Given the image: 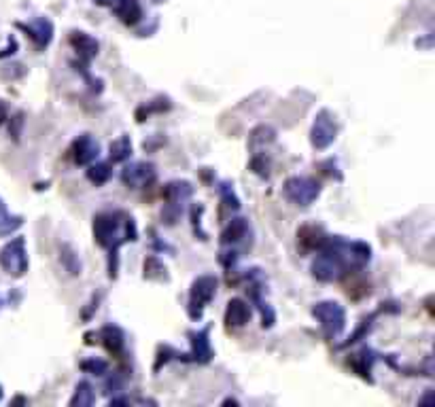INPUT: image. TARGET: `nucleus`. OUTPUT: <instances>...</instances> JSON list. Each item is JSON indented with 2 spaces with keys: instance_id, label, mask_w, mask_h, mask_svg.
<instances>
[{
  "instance_id": "obj_1",
  "label": "nucleus",
  "mask_w": 435,
  "mask_h": 407,
  "mask_svg": "<svg viewBox=\"0 0 435 407\" xmlns=\"http://www.w3.org/2000/svg\"><path fill=\"white\" fill-rule=\"evenodd\" d=\"M136 235L138 231H136L134 219L121 210L100 212L94 216V237L111 255H117L121 244L136 240Z\"/></svg>"
},
{
  "instance_id": "obj_2",
  "label": "nucleus",
  "mask_w": 435,
  "mask_h": 407,
  "mask_svg": "<svg viewBox=\"0 0 435 407\" xmlns=\"http://www.w3.org/2000/svg\"><path fill=\"white\" fill-rule=\"evenodd\" d=\"M312 316L319 320L323 333L329 340H338L346 327V312L338 301H319L312 308Z\"/></svg>"
},
{
  "instance_id": "obj_3",
  "label": "nucleus",
  "mask_w": 435,
  "mask_h": 407,
  "mask_svg": "<svg viewBox=\"0 0 435 407\" xmlns=\"http://www.w3.org/2000/svg\"><path fill=\"white\" fill-rule=\"evenodd\" d=\"M28 253H26V237L18 235L0 249V268L9 276L22 278L28 272Z\"/></svg>"
},
{
  "instance_id": "obj_4",
  "label": "nucleus",
  "mask_w": 435,
  "mask_h": 407,
  "mask_svg": "<svg viewBox=\"0 0 435 407\" xmlns=\"http://www.w3.org/2000/svg\"><path fill=\"white\" fill-rule=\"evenodd\" d=\"M216 287H219V280L214 276L206 274V276H200L193 280L191 284V291H189V316L193 320H198L204 312V308L212 301V297L216 295Z\"/></svg>"
},
{
  "instance_id": "obj_5",
  "label": "nucleus",
  "mask_w": 435,
  "mask_h": 407,
  "mask_svg": "<svg viewBox=\"0 0 435 407\" xmlns=\"http://www.w3.org/2000/svg\"><path fill=\"white\" fill-rule=\"evenodd\" d=\"M284 198L296 206H310L321 195V185L308 177H291L284 181Z\"/></svg>"
},
{
  "instance_id": "obj_6",
  "label": "nucleus",
  "mask_w": 435,
  "mask_h": 407,
  "mask_svg": "<svg viewBox=\"0 0 435 407\" xmlns=\"http://www.w3.org/2000/svg\"><path fill=\"white\" fill-rule=\"evenodd\" d=\"M338 136V121L329 111H319L315 121H312V130H310V142L317 151H325L327 146L333 144Z\"/></svg>"
},
{
  "instance_id": "obj_7",
  "label": "nucleus",
  "mask_w": 435,
  "mask_h": 407,
  "mask_svg": "<svg viewBox=\"0 0 435 407\" xmlns=\"http://www.w3.org/2000/svg\"><path fill=\"white\" fill-rule=\"evenodd\" d=\"M158 179V170L153 164H147V161H132L127 164L121 172V181L123 185L132 187V189H144L153 185Z\"/></svg>"
},
{
  "instance_id": "obj_8",
  "label": "nucleus",
  "mask_w": 435,
  "mask_h": 407,
  "mask_svg": "<svg viewBox=\"0 0 435 407\" xmlns=\"http://www.w3.org/2000/svg\"><path fill=\"white\" fill-rule=\"evenodd\" d=\"M68 155L77 166H90L92 161H96L100 157V144L92 134H81L72 140Z\"/></svg>"
},
{
  "instance_id": "obj_9",
  "label": "nucleus",
  "mask_w": 435,
  "mask_h": 407,
  "mask_svg": "<svg viewBox=\"0 0 435 407\" xmlns=\"http://www.w3.org/2000/svg\"><path fill=\"white\" fill-rule=\"evenodd\" d=\"M18 28H22L26 32V36L39 49H45L53 41V24L47 18H36V20H32L28 24H18Z\"/></svg>"
},
{
  "instance_id": "obj_10",
  "label": "nucleus",
  "mask_w": 435,
  "mask_h": 407,
  "mask_svg": "<svg viewBox=\"0 0 435 407\" xmlns=\"http://www.w3.org/2000/svg\"><path fill=\"white\" fill-rule=\"evenodd\" d=\"M70 45L77 51V55L83 60V64H90L98 55V47H100L94 36H90L88 32H79V30L70 32Z\"/></svg>"
},
{
  "instance_id": "obj_11",
  "label": "nucleus",
  "mask_w": 435,
  "mask_h": 407,
  "mask_svg": "<svg viewBox=\"0 0 435 407\" xmlns=\"http://www.w3.org/2000/svg\"><path fill=\"white\" fill-rule=\"evenodd\" d=\"M191 338V354H185L189 357L187 361H193V363H208L212 359V348H210V340H208V329H202V331H193L189 333Z\"/></svg>"
},
{
  "instance_id": "obj_12",
  "label": "nucleus",
  "mask_w": 435,
  "mask_h": 407,
  "mask_svg": "<svg viewBox=\"0 0 435 407\" xmlns=\"http://www.w3.org/2000/svg\"><path fill=\"white\" fill-rule=\"evenodd\" d=\"M111 9L125 26H136L142 20V7L138 0H117Z\"/></svg>"
},
{
  "instance_id": "obj_13",
  "label": "nucleus",
  "mask_w": 435,
  "mask_h": 407,
  "mask_svg": "<svg viewBox=\"0 0 435 407\" xmlns=\"http://www.w3.org/2000/svg\"><path fill=\"white\" fill-rule=\"evenodd\" d=\"M98 338H100V344L111 354H121L125 348V336L119 327H115V324H106V327L98 333Z\"/></svg>"
},
{
  "instance_id": "obj_14",
  "label": "nucleus",
  "mask_w": 435,
  "mask_h": 407,
  "mask_svg": "<svg viewBox=\"0 0 435 407\" xmlns=\"http://www.w3.org/2000/svg\"><path fill=\"white\" fill-rule=\"evenodd\" d=\"M249 320H251L249 303L242 299H232L226 310V322L230 324V327H244Z\"/></svg>"
},
{
  "instance_id": "obj_15",
  "label": "nucleus",
  "mask_w": 435,
  "mask_h": 407,
  "mask_svg": "<svg viewBox=\"0 0 435 407\" xmlns=\"http://www.w3.org/2000/svg\"><path fill=\"white\" fill-rule=\"evenodd\" d=\"M191 191H193V189H191L189 183H185V181H174V183L166 185V189H164V198H166V202H168L170 208H179L185 200L191 198Z\"/></svg>"
},
{
  "instance_id": "obj_16",
  "label": "nucleus",
  "mask_w": 435,
  "mask_h": 407,
  "mask_svg": "<svg viewBox=\"0 0 435 407\" xmlns=\"http://www.w3.org/2000/svg\"><path fill=\"white\" fill-rule=\"evenodd\" d=\"M22 225H24V216L11 214L5 200L0 198V237H7V235L15 233Z\"/></svg>"
},
{
  "instance_id": "obj_17",
  "label": "nucleus",
  "mask_w": 435,
  "mask_h": 407,
  "mask_svg": "<svg viewBox=\"0 0 435 407\" xmlns=\"http://www.w3.org/2000/svg\"><path fill=\"white\" fill-rule=\"evenodd\" d=\"M247 233H249V221H247V219H234V221L226 227V231L221 233V242L226 244V247H232V244L244 240Z\"/></svg>"
},
{
  "instance_id": "obj_18",
  "label": "nucleus",
  "mask_w": 435,
  "mask_h": 407,
  "mask_svg": "<svg viewBox=\"0 0 435 407\" xmlns=\"http://www.w3.org/2000/svg\"><path fill=\"white\" fill-rule=\"evenodd\" d=\"M325 233L323 229L319 227H304L302 231H298V242L302 244L304 249H321L323 247V242H325Z\"/></svg>"
},
{
  "instance_id": "obj_19",
  "label": "nucleus",
  "mask_w": 435,
  "mask_h": 407,
  "mask_svg": "<svg viewBox=\"0 0 435 407\" xmlns=\"http://www.w3.org/2000/svg\"><path fill=\"white\" fill-rule=\"evenodd\" d=\"M130 155H132V140H130V136H121L115 142H111L109 157H111L113 164H123V161L130 159Z\"/></svg>"
},
{
  "instance_id": "obj_20",
  "label": "nucleus",
  "mask_w": 435,
  "mask_h": 407,
  "mask_svg": "<svg viewBox=\"0 0 435 407\" xmlns=\"http://www.w3.org/2000/svg\"><path fill=\"white\" fill-rule=\"evenodd\" d=\"M274 138H276V132H274L270 125H259L257 130H253L249 142H251V149H253L255 153H259L263 146H268L270 142H274Z\"/></svg>"
},
{
  "instance_id": "obj_21",
  "label": "nucleus",
  "mask_w": 435,
  "mask_h": 407,
  "mask_svg": "<svg viewBox=\"0 0 435 407\" xmlns=\"http://www.w3.org/2000/svg\"><path fill=\"white\" fill-rule=\"evenodd\" d=\"M111 177H113V170H111V164H106V161H92L90 164V170H88L90 183L104 185Z\"/></svg>"
},
{
  "instance_id": "obj_22",
  "label": "nucleus",
  "mask_w": 435,
  "mask_h": 407,
  "mask_svg": "<svg viewBox=\"0 0 435 407\" xmlns=\"http://www.w3.org/2000/svg\"><path fill=\"white\" fill-rule=\"evenodd\" d=\"M368 354H370V350H364V352H359V354H354L352 359H350V365H352V369L361 375V378H366V380H372V363H374V359H368Z\"/></svg>"
},
{
  "instance_id": "obj_23",
  "label": "nucleus",
  "mask_w": 435,
  "mask_h": 407,
  "mask_svg": "<svg viewBox=\"0 0 435 407\" xmlns=\"http://www.w3.org/2000/svg\"><path fill=\"white\" fill-rule=\"evenodd\" d=\"M94 401H96L94 388H92L88 382H81V384H77V388H75V396L70 399V405H79V407H83V405H94Z\"/></svg>"
},
{
  "instance_id": "obj_24",
  "label": "nucleus",
  "mask_w": 435,
  "mask_h": 407,
  "mask_svg": "<svg viewBox=\"0 0 435 407\" xmlns=\"http://www.w3.org/2000/svg\"><path fill=\"white\" fill-rule=\"evenodd\" d=\"M62 263H64V268L72 274V276H77V274H81V261H79V255L72 251L68 244L66 247H62Z\"/></svg>"
},
{
  "instance_id": "obj_25",
  "label": "nucleus",
  "mask_w": 435,
  "mask_h": 407,
  "mask_svg": "<svg viewBox=\"0 0 435 407\" xmlns=\"http://www.w3.org/2000/svg\"><path fill=\"white\" fill-rule=\"evenodd\" d=\"M144 278H149V280H162L166 278V268L156 259V257H149L147 261H144Z\"/></svg>"
},
{
  "instance_id": "obj_26",
  "label": "nucleus",
  "mask_w": 435,
  "mask_h": 407,
  "mask_svg": "<svg viewBox=\"0 0 435 407\" xmlns=\"http://www.w3.org/2000/svg\"><path fill=\"white\" fill-rule=\"evenodd\" d=\"M81 369L85 373H92V375H106L109 373V363L102 361V359H88L81 363Z\"/></svg>"
},
{
  "instance_id": "obj_27",
  "label": "nucleus",
  "mask_w": 435,
  "mask_h": 407,
  "mask_svg": "<svg viewBox=\"0 0 435 407\" xmlns=\"http://www.w3.org/2000/svg\"><path fill=\"white\" fill-rule=\"evenodd\" d=\"M219 191H221V200L226 202V206H230V208H234V210H238V208H240V200L236 198V193H234L232 185L223 183Z\"/></svg>"
},
{
  "instance_id": "obj_28",
  "label": "nucleus",
  "mask_w": 435,
  "mask_h": 407,
  "mask_svg": "<svg viewBox=\"0 0 435 407\" xmlns=\"http://www.w3.org/2000/svg\"><path fill=\"white\" fill-rule=\"evenodd\" d=\"M7 119H9V111H7V104H5V102H0V125H3Z\"/></svg>"
},
{
  "instance_id": "obj_29",
  "label": "nucleus",
  "mask_w": 435,
  "mask_h": 407,
  "mask_svg": "<svg viewBox=\"0 0 435 407\" xmlns=\"http://www.w3.org/2000/svg\"><path fill=\"white\" fill-rule=\"evenodd\" d=\"M96 5H100V7H113L117 0H94Z\"/></svg>"
},
{
  "instance_id": "obj_30",
  "label": "nucleus",
  "mask_w": 435,
  "mask_h": 407,
  "mask_svg": "<svg viewBox=\"0 0 435 407\" xmlns=\"http://www.w3.org/2000/svg\"><path fill=\"white\" fill-rule=\"evenodd\" d=\"M0 399H3V386H0Z\"/></svg>"
},
{
  "instance_id": "obj_31",
  "label": "nucleus",
  "mask_w": 435,
  "mask_h": 407,
  "mask_svg": "<svg viewBox=\"0 0 435 407\" xmlns=\"http://www.w3.org/2000/svg\"><path fill=\"white\" fill-rule=\"evenodd\" d=\"M153 3H166V0H153Z\"/></svg>"
}]
</instances>
